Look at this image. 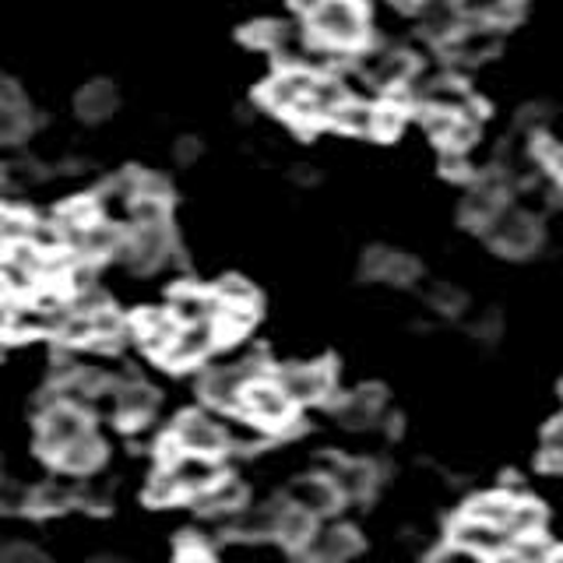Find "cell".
Returning a JSON list of instances; mask_svg holds the SVG:
<instances>
[{"label":"cell","instance_id":"6da1fadb","mask_svg":"<svg viewBox=\"0 0 563 563\" xmlns=\"http://www.w3.org/2000/svg\"><path fill=\"white\" fill-rule=\"evenodd\" d=\"M317 46L328 49H360L369 35V14L363 0H321L310 11V29Z\"/></svg>","mask_w":563,"mask_h":563},{"label":"cell","instance_id":"7a4b0ae2","mask_svg":"<svg viewBox=\"0 0 563 563\" xmlns=\"http://www.w3.org/2000/svg\"><path fill=\"white\" fill-rule=\"evenodd\" d=\"M486 240L497 254L504 257H528L539 251L542 243V229L539 219L528 208H500L493 222L486 225Z\"/></svg>","mask_w":563,"mask_h":563},{"label":"cell","instance_id":"3957f363","mask_svg":"<svg viewBox=\"0 0 563 563\" xmlns=\"http://www.w3.org/2000/svg\"><path fill=\"white\" fill-rule=\"evenodd\" d=\"M240 412L251 416L254 422H261V427L268 430V433H275V430H289L292 427L296 405L278 387V380H272V377H254L251 384H246V391H243Z\"/></svg>","mask_w":563,"mask_h":563},{"label":"cell","instance_id":"277c9868","mask_svg":"<svg viewBox=\"0 0 563 563\" xmlns=\"http://www.w3.org/2000/svg\"><path fill=\"white\" fill-rule=\"evenodd\" d=\"M360 70L369 85H377L380 92H398L416 78V60L405 49L395 46H374L360 53Z\"/></svg>","mask_w":563,"mask_h":563},{"label":"cell","instance_id":"5b68a950","mask_svg":"<svg viewBox=\"0 0 563 563\" xmlns=\"http://www.w3.org/2000/svg\"><path fill=\"white\" fill-rule=\"evenodd\" d=\"M254 377H261V366H254V363L216 366V369H208V374H205V380H201V395H205V401L216 405V409L236 412L240 405H243L246 384H251Z\"/></svg>","mask_w":563,"mask_h":563},{"label":"cell","instance_id":"8992f818","mask_svg":"<svg viewBox=\"0 0 563 563\" xmlns=\"http://www.w3.org/2000/svg\"><path fill=\"white\" fill-rule=\"evenodd\" d=\"M81 433H88L85 412L78 409V405H70V401H57V405H49V409L43 412L40 451L49 454V457H57L67 444H75Z\"/></svg>","mask_w":563,"mask_h":563},{"label":"cell","instance_id":"52a82bcc","mask_svg":"<svg viewBox=\"0 0 563 563\" xmlns=\"http://www.w3.org/2000/svg\"><path fill=\"white\" fill-rule=\"evenodd\" d=\"M451 542H457L462 550H468L475 560H493V556H507L510 550V536L500 525H493L486 518L465 515L451 528Z\"/></svg>","mask_w":563,"mask_h":563},{"label":"cell","instance_id":"ba28073f","mask_svg":"<svg viewBox=\"0 0 563 563\" xmlns=\"http://www.w3.org/2000/svg\"><path fill=\"white\" fill-rule=\"evenodd\" d=\"M120 254L128 257L131 268L137 272H152L158 264H166L173 254V236H169V225H134V233L123 240Z\"/></svg>","mask_w":563,"mask_h":563},{"label":"cell","instance_id":"9c48e42d","mask_svg":"<svg viewBox=\"0 0 563 563\" xmlns=\"http://www.w3.org/2000/svg\"><path fill=\"white\" fill-rule=\"evenodd\" d=\"M278 387L289 395L292 405H313L331 391V366L324 363H292L278 369Z\"/></svg>","mask_w":563,"mask_h":563},{"label":"cell","instance_id":"30bf717a","mask_svg":"<svg viewBox=\"0 0 563 563\" xmlns=\"http://www.w3.org/2000/svg\"><path fill=\"white\" fill-rule=\"evenodd\" d=\"M299 550H303L307 560L317 563H342L360 553V536L349 525H313V532Z\"/></svg>","mask_w":563,"mask_h":563},{"label":"cell","instance_id":"8fae6325","mask_svg":"<svg viewBox=\"0 0 563 563\" xmlns=\"http://www.w3.org/2000/svg\"><path fill=\"white\" fill-rule=\"evenodd\" d=\"M173 440H176V444H180V451L211 454V457H219V454L229 448V440H225L222 422L208 419L205 412H187V416L176 419V427H173Z\"/></svg>","mask_w":563,"mask_h":563},{"label":"cell","instance_id":"7c38bea8","mask_svg":"<svg viewBox=\"0 0 563 563\" xmlns=\"http://www.w3.org/2000/svg\"><path fill=\"white\" fill-rule=\"evenodd\" d=\"M313 81H317V75L310 67H286V70H278L268 85H264L261 99L268 102L275 113L292 117L299 106H303V99L310 96Z\"/></svg>","mask_w":563,"mask_h":563},{"label":"cell","instance_id":"4fadbf2b","mask_svg":"<svg viewBox=\"0 0 563 563\" xmlns=\"http://www.w3.org/2000/svg\"><path fill=\"white\" fill-rule=\"evenodd\" d=\"M448 46V57L457 64H483L489 57H497L500 49V29L497 25H483V22H468L457 29Z\"/></svg>","mask_w":563,"mask_h":563},{"label":"cell","instance_id":"5bb4252c","mask_svg":"<svg viewBox=\"0 0 563 563\" xmlns=\"http://www.w3.org/2000/svg\"><path fill=\"white\" fill-rule=\"evenodd\" d=\"M222 339L219 334V324L216 321H198V324H180V331H176L173 345L166 349V363L169 366H190V363H201L211 349H216V342Z\"/></svg>","mask_w":563,"mask_h":563},{"label":"cell","instance_id":"9a60e30c","mask_svg":"<svg viewBox=\"0 0 563 563\" xmlns=\"http://www.w3.org/2000/svg\"><path fill=\"white\" fill-rule=\"evenodd\" d=\"M500 208H504V176L493 173V176H483V180H475L468 187L465 201H462V219L472 229H486Z\"/></svg>","mask_w":563,"mask_h":563},{"label":"cell","instance_id":"2e32d148","mask_svg":"<svg viewBox=\"0 0 563 563\" xmlns=\"http://www.w3.org/2000/svg\"><path fill=\"white\" fill-rule=\"evenodd\" d=\"M328 479L342 500H366L377 486V472L356 457H339V462H328Z\"/></svg>","mask_w":563,"mask_h":563},{"label":"cell","instance_id":"e0dca14e","mask_svg":"<svg viewBox=\"0 0 563 563\" xmlns=\"http://www.w3.org/2000/svg\"><path fill=\"white\" fill-rule=\"evenodd\" d=\"M166 465L173 468L176 483H180V489H184V497H194V493H201V489H208L211 483H219V479H222V472H219L216 457H211V454L180 451L176 457H169Z\"/></svg>","mask_w":563,"mask_h":563},{"label":"cell","instance_id":"ac0fdd59","mask_svg":"<svg viewBox=\"0 0 563 563\" xmlns=\"http://www.w3.org/2000/svg\"><path fill=\"white\" fill-rule=\"evenodd\" d=\"M286 504H296V507H303L307 515L321 518V515H331V510L342 504V497H339V489L331 486L328 475H307V479H296L286 489Z\"/></svg>","mask_w":563,"mask_h":563},{"label":"cell","instance_id":"d6986e66","mask_svg":"<svg viewBox=\"0 0 563 563\" xmlns=\"http://www.w3.org/2000/svg\"><path fill=\"white\" fill-rule=\"evenodd\" d=\"M384 412V391L380 387H360V391H349L339 405H334V419L349 430H366L374 427Z\"/></svg>","mask_w":563,"mask_h":563},{"label":"cell","instance_id":"ffe728a7","mask_svg":"<svg viewBox=\"0 0 563 563\" xmlns=\"http://www.w3.org/2000/svg\"><path fill=\"white\" fill-rule=\"evenodd\" d=\"M416 18H419V29L440 43H448L465 22L457 0H416Z\"/></svg>","mask_w":563,"mask_h":563},{"label":"cell","instance_id":"44dd1931","mask_svg":"<svg viewBox=\"0 0 563 563\" xmlns=\"http://www.w3.org/2000/svg\"><path fill=\"white\" fill-rule=\"evenodd\" d=\"M363 272L377 282H391V286H409V282L419 275V264L401 254V251H387V246H374L363 261Z\"/></svg>","mask_w":563,"mask_h":563},{"label":"cell","instance_id":"7402d4cb","mask_svg":"<svg viewBox=\"0 0 563 563\" xmlns=\"http://www.w3.org/2000/svg\"><path fill=\"white\" fill-rule=\"evenodd\" d=\"M222 310V299L216 292H205V289H194V286H184L173 292V303H169V313L176 317L180 324H198V321H216Z\"/></svg>","mask_w":563,"mask_h":563},{"label":"cell","instance_id":"603a6c76","mask_svg":"<svg viewBox=\"0 0 563 563\" xmlns=\"http://www.w3.org/2000/svg\"><path fill=\"white\" fill-rule=\"evenodd\" d=\"M137 339H141V345H145L152 356H158L163 360L166 356V349L173 345V339H176V331H180V321L169 313V310H145L137 317Z\"/></svg>","mask_w":563,"mask_h":563},{"label":"cell","instance_id":"cb8c5ba5","mask_svg":"<svg viewBox=\"0 0 563 563\" xmlns=\"http://www.w3.org/2000/svg\"><path fill=\"white\" fill-rule=\"evenodd\" d=\"M113 405H117V416L128 422V427H141V422L152 419L158 395L148 384H123V387H117Z\"/></svg>","mask_w":563,"mask_h":563},{"label":"cell","instance_id":"d4e9b609","mask_svg":"<svg viewBox=\"0 0 563 563\" xmlns=\"http://www.w3.org/2000/svg\"><path fill=\"white\" fill-rule=\"evenodd\" d=\"M457 4H462L465 22H483L497 29L515 25L525 11V0H457Z\"/></svg>","mask_w":563,"mask_h":563},{"label":"cell","instance_id":"484cf974","mask_svg":"<svg viewBox=\"0 0 563 563\" xmlns=\"http://www.w3.org/2000/svg\"><path fill=\"white\" fill-rule=\"evenodd\" d=\"M243 497H246L243 483L222 475L219 483H211L208 489L194 493V504H198L201 510H208V515H236V510L243 507Z\"/></svg>","mask_w":563,"mask_h":563},{"label":"cell","instance_id":"4316f807","mask_svg":"<svg viewBox=\"0 0 563 563\" xmlns=\"http://www.w3.org/2000/svg\"><path fill=\"white\" fill-rule=\"evenodd\" d=\"M377 117H380L377 106L345 99L339 110H334L331 128H339L345 134H356V137H377Z\"/></svg>","mask_w":563,"mask_h":563},{"label":"cell","instance_id":"83f0119b","mask_svg":"<svg viewBox=\"0 0 563 563\" xmlns=\"http://www.w3.org/2000/svg\"><path fill=\"white\" fill-rule=\"evenodd\" d=\"M282 504H261V507H240L233 518V532L240 539H272L278 528Z\"/></svg>","mask_w":563,"mask_h":563},{"label":"cell","instance_id":"f1b7e54d","mask_svg":"<svg viewBox=\"0 0 563 563\" xmlns=\"http://www.w3.org/2000/svg\"><path fill=\"white\" fill-rule=\"evenodd\" d=\"M78 117L88 123H99L117 110V88L110 81H88L78 92Z\"/></svg>","mask_w":563,"mask_h":563},{"label":"cell","instance_id":"f546056e","mask_svg":"<svg viewBox=\"0 0 563 563\" xmlns=\"http://www.w3.org/2000/svg\"><path fill=\"white\" fill-rule=\"evenodd\" d=\"M102 462V440L88 430V433H81L75 444H67L60 454H57V465L64 468V472H92L96 465Z\"/></svg>","mask_w":563,"mask_h":563},{"label":"cell","instance_id":"4dcf8cb0","mask_svg":"<svg viewBox=\"0 0 563 563\" xmlns=\"http://www.w3.org/2000/svg\"><path fill=\"white\" fill-rule=\"evenodd\" d=\"M29 134V110L8 88H0V145H14Z\"/></svg>","mask_w":563,"mask_h":563},{"label":"cell","instance_id":"1f68e13d","mask_svg":"<svg viewBox=\"0 0 563 563\" xmlns=\"http://www.w3.org/2000/svg\"><path fill=\"white\" fill-rule=\"evenodd\" d=\"M313 515H307L303 507H296V504H286L282 500V515H278V528H275V539L282 545H303L307 536L313 532Z\"/></svg>","mask_w":563,"mask_h":563},{"label":"cell","instance_id":"d6a6232c","mask_svg":"<svg viewBox=\"0 0 563 563\" xmlns=\"http://www.w3.org/2000/svg\"><path fill=\"white\" fill-rule=\"evenodd\" d=\"M542 525H545V510L536 504V500H528V497H518L515 500V510H510V518H507V536L510 542L521 539V536H536L542 532Z\"/></svg>","mask_w":563,"mask_h":563},{"label":"cell","instance_id":"836d02e7","mask_svg":"<svg viewBox=\"0 0 563 563\" xmlns=\"http://www.w3.org/2000/svg\"><path fill=\"white\" fill-rule=\"evenodd\" d=\"M507 556L510 560H553L556 550H553V542L545 539L542 532H536V536H521V539L510 542Z\"/></svg>","mask_w":563,"mask_h":563},{"label":"cell","instance_id":"e575fe53","mask_svg":"<svg viewBox=\"0 0 563 563\" xmlns=\"http://www.w3.org/2000/svg\"><path fill=\"white\" fill-rule=\"evenodd\" d=\"M29 233H32V222L22 216V211L0 205V243L4 246L22 243V240H29Z\"/></svg>","mask_w":563,"mask_h":563},{"label":"cell","instance_id":"d590c367","mask_svg":"<svg viewBox=\"0 0 563 563\" xmlns=\"http://www.w3.org/2000/svg\"><path fill=\"white\" fill-rule=\"evenodd\" d=\"M180 497H184V489H180V483H176L173 468L169 465L158 468L152 475V483H148V500L152 504H173V500H180Z\"/></svg>","mask_w":563,"mask_h":563},{"label":"cell","instance_id":"8d00e7d4","mask_svg":"<svg viewBox=\"0 0 563 563\" xmlns=\"http://www.w3.org/2000/svg\"><path fill=\"white\" fill-rule=\"evenodd\" d=\"M427 299L440 313H462L465 310V292L448 286V282H433V286L427 289Z\"/></svg>","mask_w":563,"mask_h":563},{"label":"cell","instance_id":"74e56055","mask_svg":"<svg viewBox=\"0 0 563 563\" xmlns=\"http://www.w3.org/2000/svg\"><path fill=\"white\" fill-rule=\"evenodd\" d=\"M70 500H75V489H70V486H64V483H46L40 493H35L32 507L35 510H64V507H70Z\"/></svg>","mask_w":563,"mask_h":563},{"label":"cell","instance_id":"f35d334b","mask_svg":"<svg viewBox=\"0 0 563 563\" xmlns=\"http://www.w3.org/2000/svg\"><path fill=\"white\" fill-rule=\"evenodd\" d=\"M216 296L222 299V303H236V307H257V292L246 286L243 278H222Z\"/></svg>","mask_w":563,"mask_h":563},{"label":"cell","instance_id":"ab89813d","mask_svg":"<svg viewBox=\"0 0 563 563\" xmlns=\"http://www.w3.org/2000/svg\"><path fill=\"white\" fill-rule=\"evenodd\" d=\"M35 500V493H29L18 479H0V510H29Z\"/></svg>","mask_w":563,"mask_h":563},{"label":"cell","instance_id":"60d3db41","mask_svg":"<svg viewBox=\"0 0 563 563\" xmlns=\"http://www.w3.org/2000/svg\"><path fill=\"white\" fill-rule=\"evenodd\" d=\"M545 465L550 468H563V419H556L550 430H545Z\"/></svg>","mask_w":563,"mask_h":563},{"label":"cell","instance_id":"b9f144b4","mask_svg":"<svg viewBox=\"0 0 563 563\" xmlns=\"http://www.w3.org/2000/svg\"><path fill=\"white\" fill-rule=\"evenodd\" d=\"M472 334L475 339H483V342H493L500 334V313L497 310H486V313H479L472 321Z\"/></svg>","mask_w":563,"mask_h":563},{"label":"cell","instance_id":"7bdbcfd3","mask_svg":"<svg viewBox=\"0 0 563 563\" xmlns=\"http://www.w3.org/2000/svg\"><path fill=\"white\" fill-rule=\"evenodd\" d=\"M0 560L4 563H43V553L32 550V545H8V550H0Z\"/></svg>","mask_w":563,"mask_h":563},{"label":"cell","instance_id":"ee69618b","mask_svg":"<svg viewBox=\"0 0 563 563\" xmlns=\"http://www.w3.org/2000/svg\"><path fill=\"white\" fill-rule=\"evenodd\" d=\"M289 4L296 8V11H303V14H310L317 4H321V0H289Z\"/></svg>","mask_w":563,"mask_h":563},{"label":"cell","instance_id":"f6af8a7d","mask_svg":"<svg viewBox=\"0 0 563 563\" xmlns=\"http://www.w3.org/2000/svg\"><path fill=\"white\" fill-rule=\"evenodd\" d=\"M194 155H198V145H194V141H184V145H180V158H194Z\"/></svg>","mask_w":563,"mask_h":563},{"label":"cell","instance_id":"bcb514c9","mask_svg":"<svg viewBox=\"0 0 563 563\" xmlns=\"http://www.w3.org/2000/svg\"><path fill=\"white\" fill-rule=\"evenodd\" d=\"M0 246H4V243H0Z\"/></svg>","mask_w":563,"mask_h":563}]
</instances>
